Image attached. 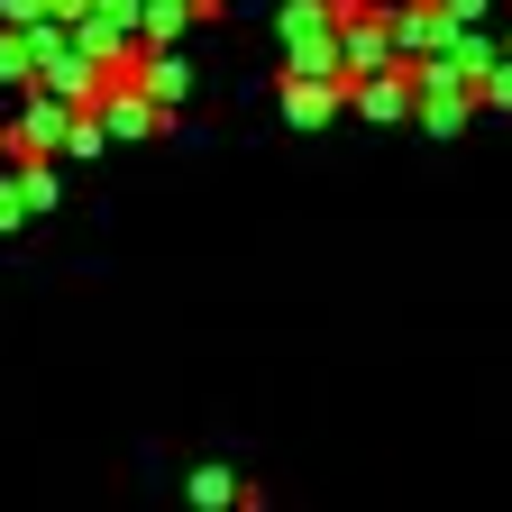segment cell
I'll return each mask as SVG.
<instances>
[{
    "instance_id": "obj_1",
    "label": "cell",
    "mask_w": 512,
    "mask_h": 512,
    "mask_svg": "<svg viewBox=\"0 0 512 512\" xmlns=\"http://www.w3.org/2000/svg\"><path fill=\"white\" fill-rule=\"evenodd\" d=\"M74 101H55V92H28V110L10 119V165H55L64 147H74Z\"/></svg>"
},
{
    "instance_id": "obj_2",
    "label": "cell",
    "mask_w": 512,
    "mask_h": 512,
    "mask_svg": "<svg viewBox=\"0 0 512 512\" xmlns=\"http://www.w3.org/2000/svg\"><path fill=\"white\" fill-rule=\"evenodd\" d=\"M339 64H348V83H375V74H412L403 46H394V10H357L339 28Z\"/></svg>"
},
{
    "instance_id": "obj_3",
    "label": "cell",
    "mask_w": 512,
    "mask_h": 512,
    "mask_svg": "<svg viewBox=\"0 0 512 512\" xmlns=\"http://www.w3.org/2000/svg\"><path fill=\"white\" fill-rule=\"evenodd\" d=\"M412 101H421V128H439V138H458L476 119V83L458 64H412Z\"/></svg>"
},
{
    "instance_id": "obj_4",
    "label": "cell",
    "mask_w": 512,
    "mask_h": 512,
    "mask_svg": "<svg viewBox=\"0 0 512 512\" xmlns=\"http://www.w3.org/2000/svg\"><path fill=\"white\" fill-rule=\"evenodd\" d=\"M348 119H375V128H394V119H421V101H412V74H375V83H348Z\"/></svg>"
},
{
    "instance_id": "obj_5",
    "label": "cell",
    "mask_w": 512,
    "mask_h": 512,
    "mask_svg": "<svg viewBox=\"0 0 512 512\" xmlns=\"http://www.w3.org/2000/svg\"><path fill=\"white\" fill-rule=\"evenodd\" d=\"M138 92L174 119V110L192 101V64H183V55H138Z\"/></svg>"
},
{
    "instance_id": "obj_6",
    "label": "cell",
    "mask_w": 512,
    "mask_h": 512,
    "mask_svg": "<svg viewBox=\"0 0 512 512\" xmlns=\"http://www.w3.org/2000/svg\"><path fill=\"white\" fill-rule=\"evenodd\" d=\"M348 110V83H284V119L293 128H330Z\"/></svg>"
},
{
    "instance_id": "obj_7",
    "label": "cell",
    "mask_w": 512,
    "mask_h": 512,
    "mask_svg": "<svg viewBox=\"0 0 512 512\" xmlns=\"http://www.w3.org/2000/svg\"><path fill=\"white\" fill-rule=\"evenodd\" d=\"M183 494H192V512H256V494H247L229 467H192V476H183Z\"/></svg>"
},
{
    "instance_id": "obj_8",
    "label": "cell",
    "mask_w": 512,
    "mask_h": 512,
    "mask_svg": "<svg viewBox=\"0 0 512 512\" xmlns=\"http://www.w3.org/2000/svg\"><path fill=\"white\" fill-rule=\"evenodd\" d=\"M0 83H28V92H37V37L0 28Z\"/></svg>"
},
{
    "instance_id": "obj_9",
    "label": "cell",
    "mask_w": 512,
    "mask_h": 512,
    "mask_svg": "<svg viewBox=\"0 0 512 512\" xmlns=\"http://www.w3.org/2000/svg\"><path fill=\"white\" fill-rule=\"evenodd\" d=\"M19 192H28V211H55L64 174H55V165H19Z\"/></svg>"
},
{
    "instance_id": "obj_10",
    "label": "cell",
    "mask_w": 512,
    "mask_h": 512,
    "mask_svg": "<svg viewBox=\"0 0 512 512\" xmlns=\"http://www.w3.org/2000/svg\"><path fill=\"white\" fill-rule=\"evenodd\" d=\"M476 110H494V119H512V55L494 64V74L476 83Z\"/></svg>"
},
{
    "instance_id": "obj_11",
    "label": "cell",
    "mask_w": 512,
    "mask_h": 512,
    "mask_svg": "<svg viewBox=\"0 0 512 512\" xmlns=\"http://www.w3.org/2000/svg\"><path fill=\"white\" fill-rule=\"evenodd\" d=\"M0 28H55V0H0Z\"/></svg>"
},
{
    "instance_id": "obj_12",
    "label": "cell",
    "mask_w": 512,
    "mask_h": 512,
    "mask_svg": "<svg viewBox=\"0 0 512 512\" xmlns=\"http://www.w3.org/2000/svg\"><path fill=\"white\" fill-rule=\"evenodd\" d=\"M19 220H37V211H28V192H19V165H10V174H0V229H19Z\"/></svg>"
},
{
    "instance_id": "obj_13",
    "label": "cell",
    "mask_w": 512,
    "mask_h": 512,
    "mask_svg": "<svg viewBox=\"0 0 512 512\" xmlns=\"http://www.w3.org/2000/svg\"><path fill=\"white\" fill-rule=\"evenodd\" d=\"M101 147H110V128H101V119L83 110V119H74V147H64V156H74V165H83V156H101Z\"/></svg>"
},
{
    "instance_id": "obj_14",
    "label": "cell",
    "mask_w": 512,
    "mask_h": 512,
    "mask_svg": "<svg viewBox=\"0 0 512 512\" xmlns=\"http://www.w3.org/2000/svg\"><path fill=\"white\" fill-rule=\"evenodd\" d=\"M439 10H448V19H458V28H467V37H476V28H485V19H494V0H439Z\"/></svg>"
},
{
    "instance_id": "obj_15",
    "label": "cell",
    "mask_w": 512,
    "mask_h": 512,
    "mask_svg": "<svg viewBox=\"0 0 512 512\" xmlns=\"http://www.w3.org/2000/svg\"><path fill=\"white\" fill-rule=\"evenodd\" d=\"M0 174H10V119H0Z\"/></svg>"
},
{
    "instance_id": "obj_16",
    "label": "cell",
    "mask_w": 512,
    "mask_h": 512,
    "mask_svg": "<svg viewBox=\"0 0 512 512\" xmlns=\"http://www.w3.org/2000/svg\"><path fill=\"white\" fill-rule=\"evenodd\" d=\"M220 10H229V0H202V19H220Z\"/></svg>"
},
{
    "instance_id": "obj_17",
    "label": "cell",
    "mask_w": 512,
    "mask_h": 512,
    "mask_svg": "<svg viewBox=\"0 0 512 512\" xmlns=\"http://www.w3.org/2000/svg\"><path fill=\"white\" fill-rule=\"evenodd\" d=\"M503 55H512V37H503Z\"/></svg>"
}]
</instances>
